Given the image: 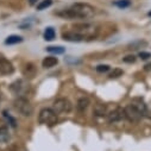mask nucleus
Returning <instances> with one entry per match:
<instances>
[{
	"label": "nucleus",
	"instance_id": "obj_7",
	"mask_svg": "<svg viewBox=\"0 0 151 151\" xmlns=\"http://www.w3.org/2000/svg\"><path fill=\"white\" fill-rule=\"evenodd\" d=\"M14 70L12 63L6 58H0V74L3 75H10Z\"/></svg>",
	"mask_w": 151,
	"mask_h": 151
},
{
	"label": "nucleus",
	"instance_id": "obj_8",
	"mask_svg": "<svg viewBox=\"0 0 151 151\" xmlns=\"http://www.w3.org/2000/svg\"><path fill=\"white\" fill-rule=\"evenodd\" d=\"M62 37H63L64 41H68V42H82V41L86 40L83 36H81L80 33L75 32V31H73V32H64L62 35Z\"/></svg>",
	"mask_w": 151,
	"mask_h": 151
},
{
	"label": "nucleus",
	"instance_id": "obj_12",
	"mask_svg": "<svg viewBox=\"0 0 151 151\" xmlns=\"http://www.w3.org/2000/svg\"><path fill=\"white\" fill-rule=\"evenodd\" d=\"M10 140V132L7 130V127H0V144L7 143Z\"/></svg>",
	"mask_w": 151,
	"mask_h": 151
},
{
	"label": "nucleus",
	"instance_id": "obj_25",
	"mask_svg": "<svg viewBox=\"0 0 151 151\" xmlns=\"http://www.w3.org/2000/svg\"><path fill=\"white\" fill-rule=\"evenodd\" d=\"M151 69V64H147V65H145V70H150Z\"/></svg>",
	"mask_w": 151,
	"mask_h": 151
},
{
	"label": "nucleus",
	"instance_id": "obj_16",
	"mask_svg": "<svg viewBox=\"0 0 151 151\" xmlns=\"http://www.w3.org/2000/svg\"><path fill=\"white\" fill-rule=\"evenodd\" d=\"M47 51L51 52V54H56V55H60V54H63L65 51V49L63 47H48L47 48Z\"/></svg>",
	"mask_w": 151,
	"mask_h": 151
},
{
	"label": "nucleus",
	"instance_id": "obj_14",
	"mask_svg": "<svg viewBox=\"0 0 151 151\" xmlns=\"http://www.w3.org/2000/svg\"><path fill=\"white\" fill-rule=\"evenodd\" d=\"M56 36V32L54 30V27H47L45 31H44V40L45 41H52Z\"/></svg>",
	"mask_w": 151,
	"mask_h": 151
},
{
	"label": "nucleus",
	"instance_id": "obj_22",
	"mask_svg": "<svg viewBox=\"0 0 151 151\" xmlns=\"http://www.w3.org/2000/svg\"><path fill=\"white\" fill-rule=\"evenodd\" d=\"M123 61H124L125 63H134V62H136V56H133V55H129V56L124 57Z\"/></svg>",
	"mask_w": 151,
	"mask_h": 151
},
{
	"label": "nucleus",
	"instance_id": "obj_21",
	"mask_svg": "<svg viewBox=\"0 0 151 151\" xmlns=\"http://www.w3.org/2000/svg\"><path fill=\"white\" fill-rule=\"evenodd\" d=\"M108 70H109V65H107V64H100L96 67V71H99V73H106Z\"/></svg>",
	"mask_w": 151,
	"mask_h": 151
},
{
	"label": "nucleus",
	"instance_id": "obj_19",
	"mask_svg": "<svg viewBox=\"0 0 151 151\" xmlns=\"http://www.w3.org/2000/svg\"><path fill=\"white\" fill-rule=\"evenodd\" d=\"M123 74H124L123 69H119V68H117V69H113V71L109 74V78H111V79H117V78L122 76Z\"/></svg>",
	"mask_w": 151,
	"mask_h": 151
},
{
	"label": "nucleus",
	"instance_id": "obj_18",
	"mask_svg": "<svg viewBox=\"0 0 151 151\" xmlns=\"http://www.w3.org/2000/svg\"><path fill=\"white\" fill-rule=\"evenodd\" d=\"M116 6H118L119 9H125V7H129L131 5V1L130 0H118V1L114 3Z\"/></svg>",
	"mask_w": 151,
	"mask_h": 151
},
{
	"label": "nucleus",
	"instance_id": "obj_5",
	"mask_svg": "<svg viewBox=\"0 0 151 151\" xmlns=\"http://www.w3.org/2000/svg\"><path fill=\"white\" fill-rule=\"evenodd\" d=\"M124 111H125V118L126 119H129L130 122H133V123H136V122H139L140 120V118H142V116H143V113L139 111V109H137L133 105H129V106H126L125 108H124Z\"/></svg>",
	"mask_w": 151,
	"mask_h": 151
},
{
	"label": "nucleus",
	"instance_id": "obj_24",
	"mask_svg": "<svg viewBox=\"0 0 151 151\" xmlns=\"http://www.w3.org/2000/svg\"><path fill=\"white\" fill-rule=\"evenodd\" d=\"M29 3H30V5H35L37 3V0H29Z\"/></svg>",
	"mask_w": 151,
	"mask_h": 151
},
{
	"label": "nucleus",
	"instance_id": "obj_11",
	"mask_svg": "<svg viewBox=\"0 0 151 151\" xmlns=\"http://www.w3.org/2000/svg\"><path fill=\"white\" fill-rule=\"evenodd\" d=\"M94 114L98 116V117H104V116H107L108 114V112H107V107L105 105H96L94 107Z\"/></svg>",
	"mask_w": 151,
	"mask_h": 151
},
{
	"label": "nucleus",
	"instance_id": "obj_23",
	"mask_svg": "<svg viewBox=\"0 0 151 151\" xmlns=\"http://www.w3.org/2000/svg\"><path fill=\"white\" fill-rule=\"evenodd\" d=\"M138 56H139L142 60H149V58L151 57V54H150V52H146V51H140Z\"/></svg>",
	"mask_w": 151,
	"mask_h": 151
},
{
	"label": "nucleus",
	"instance_id": "obj_17",
	"mask_svg": "<svg viewBox=\"0 0 151 151\" xmlns=\"http://www.w3.org/2000/svg\"><path fill=\"white\" fill-rule=\"evenodd\" d=\"M51 4H52V0H43L42 3H40L38 5H37V10H38V11L45 10L47 7L51 6Z\"/></svg>",
	"mask_w": 151,
	"mask_h": 151
},
{
	"label": "nucleus",
	"instance_id": "obj_26",
	"mask_svg": "<svg viewBox=\"0 0 151 151\" xmlns=\"http://www.w3.org/2000/svg\"><path fill=\"white\" fill-rule=\"evenodd\" d=\"M149 16H151V12H149Z\"/></svg>",
	"mask_w": 151,
	"mask_h": 151
},
{
	"label": "nucleus",
	"instance_id": "obj_1",
	"mask_svg": "<svg viewBox=\"0 0 151 151\" xmlns=\"http://www.w3.org/2000/svg\"><path fill=\"white\" fill-rule=\"evenodd\" d=\"M58 16L65 17V18H92L94 16V7H92L88 4L78 3L74 4L70 9L57 13Z\"/></svg>",
	"mask_w": 151,
	"mask_h": 151
},
{
	"label": "nucleus",
	"instance_id": "obj_6",
	"mask_svg": "<svg viewBox=\"0 0 151 151\" xmlns=\"http://www.w3.org/2000/svg\"><path fill=\"white\" fill-rule=\"evenodd\" d=\"M108 122L109 123H114V122H120L125 118V111L123 108L117 107L116 109H113L112 112L108 113Z\"/></svg>",
	"mask_w": 151,
	"mask_h": 151
},
{
	"label": "nucleus",
	"instance_id": "obj_3",
	"mask_svg": "<svg viewBox=\"0 0 151 151\" xmlns=\"http://www.w3.org/2000/svg\"><path fill=\"white\" fill-rule=\"evenodd\" d=\"M38 120L41 124L47 126H54L57 123V114L52 111V108H43L40 112Z\"/></svg>",
	"mask_w": 151,
	"mask_h": 151
},
{
	"label": "nucleus",
	"instance_id": "obj_20",
	"mask_svg": "<svg viewBox=\"0 0 151 151\" xmlns=\"http://www.w3.org/2000/svg\"><path fill=\"white\" fill-rule=\"evenodd\" d=\"M143 45L145 47V45H146V42H144V41H138V42H133L132 44H130V45H129V49H133V50H136V49L142 48Z\"/></svg>",
	"mask_w": 151,
	"mask_h": 151
},
{
	"label": "nucleus",
	"instance_id": "obj_9",
	"mask_svg": "<svg viewBox=\"0 0 151 151\" xmlns=\"http://www.w3.org/2000/svg\"><path fill=\"white\" fill-rule=\"evenodd\" d=\"M57 63H58V60H57V57L48 56V57H45V58L43 60V62H42V65H43L44 68H52V67H55Z\"/></svg>",
	"mask_w": 151,
	"mask_h": 151
},
{
	"label": "nucleus",
	"instance_id": "obj_10",
	"mask_svg": "<svg viewBox=\"0 0 151 151\" xmlns=\"http://www.w3.org/2000/svg\"><path fill=\"white\" fill-rule=\"evenodd\" d=\"M131 105H133L137 109H139L143 114H145V111H146V105L144 104V101H143V99H140V98H136L132 102H131Z\"/></svg>",
	"mask_w": 151,
	"mask_h": 151
},
{
	"label": "nucleus",
	"instance_id": "obj_4",
	"mask_svg": "<svg viewBox=\"0 0 151 151\" xmlns=\"http://www.w3.org/2000/svg\"><path fill=\"white\" fill-rule=\"evenodd\" d=\"M52 111L56 113V114H64V113H69L71 111V102L65 98L57 99L52 104Z\"/></svg>",
	"mask_w": 151,
	"mask_h": 151
},
{
	"label": "nucleus",
	"instance_id": "obj_15",
	"mask_svg": "<svg viewBox=\"0 0 151 151\" xmlns=\"http://www.w3.org/2000/svg\"><path fill=\"white\" fill-rule=\"evenodd\" d=\"M88 105H89V100H88L87 98H81V99L78 101V109L81 111V112H83V111L88 107Z\"/></svg>",
	"mask_w": 151,
	"mask_h": 151
},
{
	"label": "nucleus",
	"instance_id": "obj_13",
	"mask_svg": "<svg viewBox=\"0 0 151 151\" xmlns=\"http://www.w3.org/2000/svg\"><path fill=\"white\" fill-rule=\"evenodd\" d=\"M23 42V38L20 36H17V35H12V36H9L5 40V44H9V45H12V44H17V43H20Z\"/></svg>",
	"mask_w": 151,
	"mask_h": 151
},
{
	"label": "nucleus",
	"instance_id": "obj_2",
	"mask_svg": "<svg viewBox=\"0 0 151 151\" xmlns=\"http://www.w3.org/2000/svg\"><path fill=\"white\" fill-rule=\"evenodd\" d=\"M13 106L16 108L17 112H19L22 116L24 117H30L32 116V113H33V107L31 105V102L29 100H26L25 98H17L14 101H13Z\"/></svg>",
	"mask_w": 151,
	"mask_h": 151
}]
</instances>
